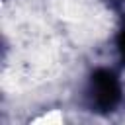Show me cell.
<instances>
[{
  "instance_id": "7a4b0ae2",
  "label": "cell",
  "mask_w": 125,
  "mask_h": 125,
  "mask_svg": "<svg viewBox=\"0 0 125 125\" xmlns=\"http://www.w3.org/2000/svg\"><path fill=\"white\" fill-rule=\"evenodd\" d=\"M119 49H121V53H123V57H125V27H123V31H121V35H119Z\"/></svg>"
},
{
  "instance_id": "6da1fadb",
  "label": "cell",
  "mask_w": 125,
  "mask_h": 125,
  "mask_svg": "<svg viewBox=\"0 0 125 125\" xmlns=\"http://www.w3.org/2000/svg\"><path fill=\"white\" fill-rule=\"evenodd\" d=\"M90 94H92V102L100 111H109L115 107V104L119 102L121 90H119V82L115 78L113 72L109 70H96L92 74L90 80Z\"/></svg>"
}]
</instances>
